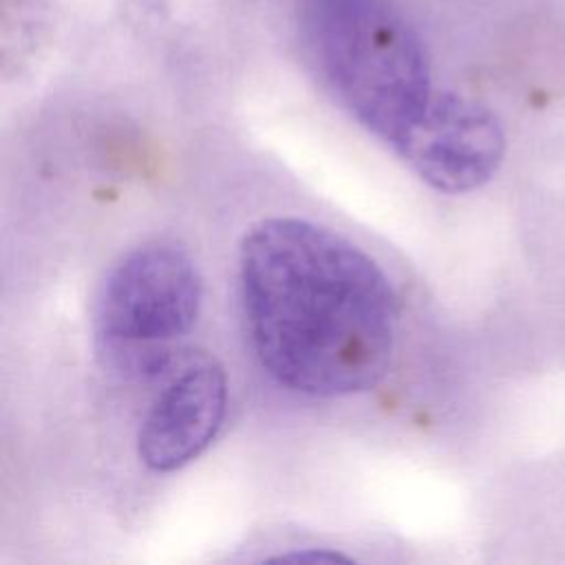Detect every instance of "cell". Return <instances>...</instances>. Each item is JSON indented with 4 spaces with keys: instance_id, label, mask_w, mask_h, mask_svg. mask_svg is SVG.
I'll list each match as a JSON object with an SVG mask.
<instances>
[{
    "instance_id": "6da1fadb",
    "label": "cell",
    "mask_w": 565,
    "mask_h": 565,
    "mask_svg": "<svg viewBox=\"0 0 565 565\" xmlns=\"http://www.w3.org/2000/svg\"><path fill=\"white\" fill-rule=\"evenodd\" d=\"M252 351L287 391L349 397L393 366L399 307L384 269L338 232L298 216L254 223L238 249Z\"/></svg>"
},
{
    "instance_id": "7a4b0ae2",
    "label": "cell",
    "mask_w": 565,
    "mask_h": 565,
    "mask_svg": "<svg viewBox=\"0 0 565 565\" xmlns=\"http://www.w3.org/2000/svg\"><path fill=\"white\" fill-rule=\"evenodd\" d=\"M302 33L318 73L369 132L395 143L435 95L413 26L386 0H302Z\"/></svg>"
},
{
    "instance_id": "3957f363",
    "label": "cell",
    "mask_w": 565,
    "mask_h": 565,
    "mask_svg": "<svg viewBox=\"0 0 565 565\" xmlns=\"http://www.w3.org/2000/svg\"><path fill=\"white\" fill-rule=\"evenodd\" d=\"M201 271L177 243H146L106 274L93 313L97 355L126 380L159 377L196 324Z\"/></svg>"
},
{
    "instance_id": "277c9868",
    "label": "cell",
    "mask_w": 565,
    "mask_h": 565,
    "mask_svg": "<svg viewBox=\"0 0 565 565\" xmlns=\"http://www.w3.org/2000/svg\"><path fill=\"white\" fill-rule=\"evenodd\" d=\"M391 148L424 183L459 194L483 185L497 172L505 137L486 106L435 90L419 119Z\"/></svg>"
},
{
    "instance_id": "5b68a950",
    "label": "cell",
    "mask_w": 565,
    "mask_h": 565,
    "mask_svg": "<svg viewBox=\"0 0 565 565\" xmlns=\"http://www.w3.org/2000/svg\"><path fill=\"white\" fill-rule=\"evenodd\" d=\"M161 375L137 433V455L152 472H174L216 439L227 413V375L205 351L170 362Z\"/></svg>"
},
{
    "instance_id": "8992f818",
    "label": "cell",
    "mask_w": 565,
    "mask_h": 565,
    "mask_svg": "<svg viewBox=\"0 0 565 565\" xmlns=\"http://www.w3.org/2000/svg\"><path fill=\"white\" fill-rule=\"evenodd\" d=\"M276 561H311V563H335V561H351V556L335 552V550H324V547H307L298 552H287L276 556Z\"/></svg>"
}]
</instances>
